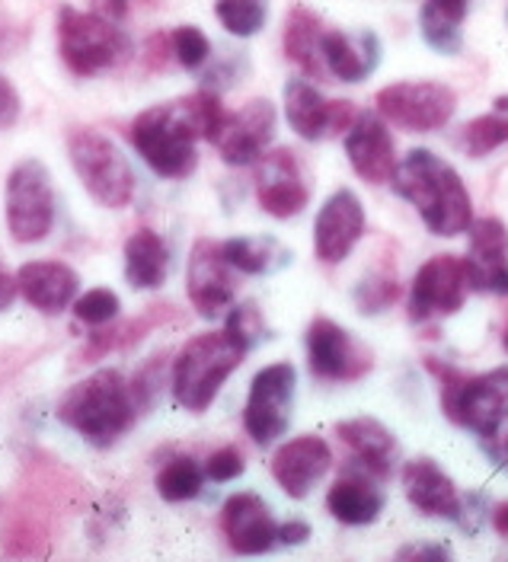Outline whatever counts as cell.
<instances>
[{
    "mask_svg": "<svg viewBox=\"0 0 508 562\" xmlns=\"http://www.w3.org/2000/svg\"><path fill=\"white\" fill-rule=\"evenodd\" d=\"M118 311H122V301L110 288H93L74 301V316L87 326H106L118 316Z\"/></svg>",
    "mask_w": 508,
    "mask_h": 562,
    "instance_id": "d590c367",
    "label": "cell"
},
{
    "mask_svg": "<svg viewBox=\"0 0 508 562\" xmlns=\"http://www.w3.org/2000/svg\"><path fill=\"white\" fill-rule=\"evenodd\" d=\"M58 52L71 74L97 77L103 70L118 68L128 58L132 42L106 13H83L74 7H61L58 10Z\"/></svg>",
    "mask_w": 508,
    "mask_h": 562,
    "instance_id": "52a82bcc",
    "label": "cell"
},
{
    "mask_svg": "<svg viewBox=\"0 0 508 562\" xmlns=\"http://www.w3.org/2000/svg\"><path fill=\"white\" fill-rule=\"evenodd\" d=\"M244 358L247 349L237 339H230L227 329L192 336L173 358V400L185 413H205L215 403L224 381L244 364Z\"/></svg>",
    "mask_w": 508,
    "mask_h": 562,
    "instance_id": "5b68a950",
    "label": "cell"
},
{
    "mask_svg": "<svg viewBox=\"0 0 508 562\" xmlns=\"http://www.w3.org/2000/svg\"><path fill=\"white\" fill-rule=\"evenodd\" d=\"M384 502H387V495L377 490L374 476L364 473V470L339 476L327 492V512L336 521L349 527L377 521L381 512H384Z\"/></svg>",
    "mask_w": 508,
    "mask_h": 562,
    "instance_id": "d4e9b609",
    "label": "cell"
},
{
    "mask_svg": "<svg viewBox=\"0 0 508 562\" xmlns=\"http://www.w3.org/2000/svg\"><path fill=\"white\" fill-rule=\"evenodd\" d=\"M336 100H327L307 77H291L285 83V122L304 140H320L332 135Z\"/></svg>",
    "mask_w": 508,
    "mask_h": 562,
    "instance_id": "484cf974",
    "label": "cell"
},
{
    "mask_svg": "<svg viewBox=\"0 0 508 562\" xmlns=\"http://www.w3.org/2000/svg\"><path fill=\"white\" fill-rule=\"evenodd\" d=\"M199 122L189 97L145 109L132 122V144L147 167L163 179H185L199 167Z\"/></svg>",
    "mask_w": 508,
    "mask_h": 562,
    "instance_id": "3957f363",
    "label": "cell"
},
{
    "mask_svg": "<svg viewBox=\"0 0 508 562\" xmlns=\"http://www.w3.org/2000/svg\"><path fill=\"white\" fill-rule=\"evenodd\" d=\"M496 112H506V115H508V93H506V97H499V100H496Z\"/></svg>",
    "mask_w": 508,
    "mask_h": 562,
    "instance_id": "f907efd6",
    "label": "cell"
},
{
    "mask_svg": "<svg viewBox=\"0 0 508 562\" xmlns=\"http://www.w3.org/2000/svg\"><path fill=\"white\" fill-rule=\"evenodd\" d=\"M163 384H167V355H154L132 381V396L138 403V413H150L157 406Z\"/></svg>",
    "mask_w": 508,
    "mask_h": 562,
    "instance_id": "74e56055",
    "label": "cell"
},
{
    "mask_svg": "<svg viewBox=\"0 0 508 562\" xmlns=\"http://www.w3.org/2000/svg\"><path fill=\"white\" fill-rule=\"evenodd\" d=\"M275 122H279V112L269 100H250L244 109L230 112L218 138L221 160L230 167L256 164L266 154L269 140L275 138Z\"/></svg>",
    "mask_w": 508,
    "mask_h": 562,
    "instance_id": "e0dca14e",
    "label": "cell"
},
{
    "mask_svg": "<svg viewBox=\"0 0 508 562\" xmlns=\"http://www.w3.org/2000/svg\"><path fill=\"white\" fill-rule=\"evenodd\" d=\"M503 346H506V351H508V329H506V339H503Z\"/></svg>",
    "mask_w": 508,
    "mask_h": 562,
    "instance_id": "816d5d0a",
    "label": "cell"
},
{
    "mask_svg": "<svg viewBox=\"0 0 508 562\" xmlns=\"http://www.w3.org/2000/svg\"><path fill=\"white\" fill-rule=\"evenodd\" d=\"M215 16L230 35L250 38V35L262 33V26L269 20V0H218Z\"/></svg>",
    "mask_w": 508,
    "mask_h": 562,
    "instance_id": "d6a6232c",
    "label": "cell"
},
{
    "mask_svg": "<svg viewBox=\"0 0 508 562\" xmlns=\"http://www.w3.org/2000/svg\"><path fill=\"white\" fill-rule=\"evenodd\" d=\"M234 266L224 256V244L218 240H195L185 266V294L195 307V314L205 319H218L230 311L237 281Z\"/></svg>",
    "mask_w": 508,
    "mask_h": 562,
    "instance_id": "4fadbf2b",
    "label": "cell"
},
{
    "mask_svg": "<svg viewBox=\"0 0 508 562\" xmlns=\"http://www.w3.org/2000/svg\"><path fill=\"white\" fill-rule=\"evenodd\" d=\"M467 276H471L473 291L508 294V262H503V266H473V262H467Z\"/></svg>",
    "mask_w": 508,
    "mask_h": 562,
    "instance_id": "60d3db41",
    "label": "cell"
},
{
    "mask_svg": "<svg viewBox=\"0 0 508 562\" xmlns=\"http://www.w3.org/2000/svg\"><path fill=\"white\" fill-rule=\"evenodd\" d=\"M426 368L441 381V409L458 428H467L483 441L508 428V368L486 374H461L436 358Z\"/></svg>",
    "mask_w": 508,
    "mask_h": 562,
    "instance_id": "277c9868",
    "label": "cell"
},
{
    "mask_svg": "<svg viewBox=\"0 0 508 562\" xmlns=\"http://www.w3.org/2000/svg\"><path fill=\"white\" fill-rule=\"evenodd\" d=\"M55 413L61 425H68L93 448H112L142 416L132 396V381H125V374L115 368H100L68 386Z\"/></svg>",
    "mask_w": 508,
    "mask_h": 562,
    "instance_id": "7a4b0ae2",
    "label": "cell"
},
{
    "mask_svg": "<svg viewBox=\"0 0 508 562\" xmlns=\"http://www.w3.org/2000/svg\"><path fill=\"white\" fill-rule=\"evenodd\" d=\"M320 52H324L329 74L336 80H342V83H362L381 65V42L371 30H359V33L332 30V33H324Z\"/></svg>",
    "mask_w": 508,
    "mask_h": 562,
    "instance_id": "603a6c76",
    "label": "cell"
},
{
    "mask_svg": "<svg viewBox=\"0 0 508 562\" xmlns=\"http://www.w3.org/2000/svg\"><path fill=\"white\" fill-rule=\"evenodd\" d=\"M377 115L413 135H429L451 122L458 97L438 80H403L377 93Z\"/></svg>",
    "mask_w": 508,
    "mask_h": 562,
    "instance_id": "9c48e42d",
    "label": "cell"
},
{
    "mask_svg": "<svg viewBox=\"0 0 508 562\" xmlns=\"http://www.w3.org/2000/svg\"><path fill=\"white\" fill-rule=\"evenodd\" d=\"M346 157H349L352 170L371 186L394 179L397 154H394V138L381 115H374V112L359 115V122L346 132Z\"/></svg>",
    "mask_w": 508,
    "mask_h": 562,
    "instance_id": "d6986e66",
    "label": "cell"
},
{
    "mask_svg": "<svg viewBox=\"0 0 508 562\" xmlns=\"http://www.w3.org/2000/svg\"><path fill=\"white\" fill-rule=\"evenodd\" d=\"M324 20L311 10V7H291L289 20H285V35H282V45H285V55L289 61H294L297 68L304 70L307 77L314 80H324V52H320V42H324Z\"/></svg>",
    "mask_w": 508,
    "mask_h": 562,
    "instance_id": "83f0119b",
    "label": "cell"
},
{
    "mask_svg": "<svg viewBox=\"0 0 508 562\" xmlns=\"http://www.w3.org/2000/svg\"><path fill=\"white\" fill-rule=\"evenodd\" d=\"M3 214H7L10 237L20 246L48 240L58 217V199H55L52 173L42 160L26 157L13 164L3 186Z\"/></svg>",
    "mask_w": 508,
    "mask_h": 562,
    "instance_id": "ba28073f",
    "label": "cell"
},
{
    "mask_svg": "<svg viewBox=\"0 0 508 562\" xmlns=\"http://www.w3.org/2000/svg\"><path fill=\"white\" fill-rule=\"evenodd\" d=\"M403 492L429 518H451V521L464 518V498L454 486V480L436 460H426V457L409 460L403 467Z\"/></svg>",
    "mask_w": 508,
    "mask_h": 562,
    "instance_id": "44dd1931",
    "label": "cell"
},
{
    "mask_svg": "<svg viewBox=\"0 0 508 562\" xmlns=\"http://www.w3.org/2000/svg\"><path fill=\"white\" fill-rule=\"evenodd\" d=\"M16 284H20V297L36 307L38 314L58 316L77 301V288H80V276L74 272L68 262H55V259H36L20 266L16 272Z\"/></svg>",
    "mask_w": 508,
    "mask_h": 562,
    "instance_id": "ffe728a7",
    "label": "cell"
},
{
    "mask_svg": "<svg viewBox=\"0 0 508 562\" xmlns=\"http://www.w3.org/2000/svg\"><path fill=\"white\" fill-rule=\"evenodd\" d=\"M170 38H173V58L185 70H199L212 58V42L199 26H180Z\"/></svg>",
    "mask_w": 508,
    "mask_h": 562,
    "instance_id": "f35d334b",
    "label": "cell"
},
{
    "mask_svg": "<svg viewBox=\"0 0 508 562\" xmlns=\"http://www.w3.org/2000/svg\"><path fill=\"white\" fill-rule=\"evenodd\" d=\"M256 199L266 214L289 221L311 202V182L304 179L301 160L291 147L266 150L256 160Z\"/></svg>",
    "mask_w": 508,
    "mask_h": 562,
    "instance_id": "5bb4252c",
    "label": "cell"
},
{
    "mask_svg": "<svg viewBox=\"0 0 508 562\" xmlns=\"http://www.w3.org/2000/svg\"><path fill=\"white\" fill-rule=\"evenodd\" d=\"M68 157L87 195L103 209H128L138 179L118 144L97 128H74L68 135Z\"/></svg>",
    "mask_w": 508,
    "mask_h": 562,
    "instance_id": "8992f818",
    "label": "cell"
},
{
    "mask_svg": "<svg viewBox=\"0 0 508 562\" xmlns=\"http://www.w3.org/2000/svg\"><path fill=\"white\" fill-rule=\"evenodd\" d=\"M269 470H272V480L282 486V492H285L289 498H297V502H301V498H307L311 492L317 490L320 480L332 470V451H329V445L324 438H317V435H301V438L285 441V445L275 451Z\"/></svg>",
    "mask_w": 508,
    "mask_h": 562,
    "instance_id": "9a60e30c",
    "label": "cell"
},
{
    "mask_svg": "<svg viewBox=\"0 0 508 562\" xmlns=\"http://www.w3.org/2000/svg\"><path fill=\"white\" fill-rule=\"evenodd\" d=\"M397 297H399V281L391 269H387V272H384V269H381V272H371V276L355 288V301H359L362 314L368 316L387 311Z\"/></svg>",
    "mask_w": 508,
    "mask_h": 562,
    "instance_id": "e575fe53",
    "label": "cell"
},
{
    "mask_svg": "<svg viewBox=\"0 0 508 562\" xmlns=\"http://www.w3.org/2000/svg\"><path fill=\"white\" fill-rule=\"evenodd\" d=\"M147 65L154 70H163L167 65V58L173 55V38H167V35H154L150 42H147Z\"/></svg>",
    "mask_w": 508,
    "mask_h": 562,
    "instance_id": "7bdbcfd3",
    "label": "cell"
},
{
    "mask_svg": "<svg viewBox=\"0 0 508 562\" xmlns=\"http://www.w3.org/2000/svg\"><path fill=\"white\" fill-rule=\"evenodd\" d=\"M483 448L489 451V457H493L499 467H506L508 470V428L506 431H499V435H493V438H486Z\"/></svg>",
    "mask_w": 508,
    "mask_h": 562,
    "instance_id": "bcb514c9",
    "label": "cell"
},
{
    "mask_svg": "<svg viewBox=\"0 0 508 562\" xmlns=\"http://www.w3.org/2000/svg\"><path fill=\"white\" fill-rule=\"evenodd\" d=\"M23 115V100L16 93V87L0 74V132L13 128Z\"/></svg>",
    "mask_w": 508,
    "mask_h": 562,
    "instance_id": "b9f144b4",
    "label": "cell"
},
{
    "mask_svg": "<svg viewBox=\"0 0 508 562\" xmlns=\"http://www.w3.org/2000/svg\"><path fill=\"white\" fill-rule=\"evenodd\" d=\"M244 467H247L244 454L234 445H227V448H221V451H215L205 460V476L212 483H230V480H237L244 473Z\"/></svg>",
    "mask_w": 508,
    "mask_h": 562,
    "instance_id": "ab89813d",
    "label": "cell"
},
{
    "mask_svg": "<svg viewBox=\"0 0 508 562\" xmlns=\"http://www.w3.org/2000/svg\"><path fill=\"white\" fill-rule=\"evenodd\" d=\"M177 319V311L170 304H154L147 307L145 314L132 316V319H122V323H106V326H93L87 346L80 349L77 361L80 364H93L100 361L103 355H112V351H128L135 349L147 333H154L157 326L163 323H173Z\"/></svg>",
    "mask_w": 508,
    "mask_h": 562,
    "instance_id": "cb8c5ba5",
    "label": "cell"
},
{
    "mask_svg": "<svg viewBox=\"0 0 508 562\" xmlns=\"http://www.w3.org/2000/svg\"><path fill=\"white\" fill-rule=\"evenodd\" d=\"M20 294V284H16V276H7L3 266H0V311L10 307V301Z\"/></svg>",
    "mask_w": 508,
    "mask_h": 562,
    "instance_id": "7dc6e473",
    "label": "cell"
},
{
    "mask_svg": "<svg viewBox=\"0 0 508 562\" xmlns=\"http://www.w3.org/2000/svg\"><path fill=\"white\" fill-rule=\"evenodd\" d=\"M493 527H496V533L508 537V502H503V505L493 512Z\"/></svg>",
    "mask_w": 508,
    "mask_h": 562,
    "instance_id": "c3c4849f",
    "label": "cell"
},
{
    "mask_svg": "<svg viewBox=\"0 0 508 562\" xmlns=\"http://www.w3.org/2000/svg\"><path fill=\"white\" fill-rule=\"evenodd\" d=\"M467 262H473V266H503V262H508V227L499 217L473 221Z\"/></svg>",
    "mask_w": 508,
    "mask_h": 562,
    "instance_id": "1f68e13d",
    "label": "cell"
},
{
    "mask_svg": "<svg viewBox=\"0 0 508 562\" xmlns=\"http://www.w3.org/2000/svg\"><path fill=\"white\" fill-rule=\"evenodd\" d=\"M205 480L208 476H205V467H199V460L173 457L157 473V492H160L163 502H189V498H195L202 492Z\"/></svg>",
    "mask_w": 508,
    "mask_h": 562,
    "instance_id": "4dcf8cb0",
    "label": "cell"
},
{
    "mask_svg": "<svg viewBox=\"0 0 508 562\" xmlns=\"http://www.w3.org/2000/svg\"><path fill=\"white\" fill-rule=\"evenodd\" d=\"M224 256L244 276H269L289 262V249L272 237H234L224 244Z\"/></svg>",
    "mask_w": 508,
    "mask_h": 562,
    "instance_id": "f546056e",
    "label": "cell"
},
{
    "mask_svg": "<svg viewBox=\"0 0 508 562\" xmlns=\"http://www.w3.org/2000/svg\"><path fill=\"white\" fill-rule=\"evenodd\" d=\"M221 527L234 553L259 557L279 543V525L256 492H237L221 508Z\"/></svg>",
    "mask_w": 508,
    "mask_h": 562,
    "instance_id": "ac0fdd59",
    "label": "cell"
},
{
    "mask_svg": "<svg viewBox=\"0 0 508 562\" xmlns=\"http://www.w3.org/2000/svg\"><path fill=\"white\" fill-rule=\"evenodd\" d=\"M294 386H297V371L289 361L256 371V378L250 381L247 406H244V428L259 448H269L272 441H279L289 431Z\"/></svg>",
    "mask_w": 508,
    "mask_h": 562,
    "instance_id": "30bf717a",
    "label": "cell"
},
{
    "mask_svg": "<svg viewBox=\"0 0 508 562\" xmlns=\"http://www.w3.org/2000/svg\"><path fill=\"white\" fill-rule=\"evenodd\" d=\"M224 329H227L230 339H237L247 351H253L256 346L266 339V333H269V326H266V319H262L256 304H240V307H234V311L227 314Z\"/></svg>",
    "mask_w": 508,
    "mask_h": 562,
    "instance_id": "8d00e7d4",
    "label": "cell"
},
{
    "mask_svg": "<svg viewBox=\"0 0 508 562\" xmlns=\"http://www.w3.org/2000/svg\"><path fill=\"white\" fill-rule=\"evenodd\" d=\"M103 10H106V16L118 20V16H125V10H128V0H103Z\"/></svg>",
    "mask_w": 508,
    "mask_h": 562,
    "instance_id": "681fc988",
    "label": "cell"
},
{
    "mask_svg": "<svg viewBox=\"0 0 508 562\" xmlns=\"http://www.w3.org/2000/svg\"><path fill=\"white\" fill-rule=\"evenodd\" d=\"M364 234V209L355 192L339 189L332 192L314 221V252L320 262H342Z\"/></svg>",
    "mask_w": 508,
    "mask_h": 562,
    "instance_id": "2e32d148",
    "label": "cell"
},
{
    "mask_svg": "<svg viewBox=\"0 0 508 562\" xmlns=\"http://www.w3.org/2000/svg\"><path fill=\"white\" fill-rule=\"evenodd\" d=\"M461 147L467 150V157H486L496 147L508 144V115L506 112H493V115H479L471 119L461 132Z\"/></svg>",
    "mask_w": 508,
    "mask_h": 562,
    "instance_id": "836d02e7",
    "label": "cell"
},
{
    "mask_svg": "<svg viewBox=\"0 0 508 562\" xmlns=\"http://www.w3.org/2000/svg\"><path fill=\"white\" fill-rule=\"evenodd\" d=\"M391 182H394L399 199H406L419 211L422 224L436 237H458V234L471 231V192L458 170L448 160H441L438 154L426 150V147L409 150L397 164V173Z\"/></svg>",
    "mask_w": 508,
    "mask_h": 562,
    "instance_id": "6da1fadb",
    "label": "cell"
},
{
    "mask_svg": "<svg viewBox=\"0 0 508 562\" xmlns=\"http://www.w3.org/2000/svg\"><path fill=\"white\" fill-rule=\"evenodd\" d=\"M471 0H426L419 10V30L438 55H458L464 48V20Z\"/></svg>",
    "mask_w": 508,
    "mask_h": 562,
    "instance_id": "f1b7e54d",
    "label": "cell"
},
{
    "mask_svg": "<svg viewBox=\"0 0 508 562\" xmlns=\"http://www.w3.org/2000/svg\"><path fill=\"white\" fill-rule=\"evenodd\" d=\"M311 537V525L307 521H282L279 525V543L285 547H297Z\"/></svg>",
    "mask_w": 508,
    "mask_h": 562,
    "instance_id": "ee69618b",
    "label": "cell"
},
{
    "mask_svg": "<svg viewBox=\"0 0 508 562\" xmlns=\"http://www.w3.org/2000/svg\"><path fill=\"white\" fill-rule=\"evenodd\" d=\"M339 441L352 451L359 470L371 473L374 480H387L394 473L399 460V445L394 431L384 422L371 416H355V419L336 422Z\"/></svg>",
    "mask_w": 508,
    "mask_h": 562,
    "instance_id": "7402d4cb",
    "label": "cell"
},
{
    "mask_svg": "<svg viewBox=\"0 0 508 562\" xmlns=\"http://www.w3.org/2000/svg\"><path fill=\"white\" fill-rule=\"evenodd\" d=\"M399 560H451V553L444 547H436V543H429V547H403Z\"/></svg>",
    "mask_w": 508,
    "mask_h": 562,
    "instance_id": "f6af8a7d",
    "label": "cell"
},
{
    "mask_svg": "<svg viewBox=\"0 0 508 562\" xmlns=\"http://www.w3.org/2000/svg\"><path fill=\"white\" fill-rule=\"evenodd\" d=\"M467 294H471L467 262L451 252H441L416 272V279L409 284L406 316L413 323H429V319L458 314L464 307Z\"/></svg>",
    "mask_w": 508,
    "mask_h": 562,
    "instance_id": "7c38bea8",
    "label": "cell"
},
{
    "mask_svg": "<svg viewBox=\"0 0 508 562\" xmlns=\"http://www.w3.org/2000/svg\"><path fill=\"white\" fill-rule=\"evenodd\" d=\"M170 276V249L160 234L154 231H135L125 240V281L138 291H154Z\"/></svg>",
    "mask_w": 508,
    "mask_h": 562,
    "instance_id": "4316f807",
    "label": "cell"
},
{
    "mask_svg": "<svg viewBox=\"0 0 508 562\" xmlns=\"http://www.w3.org/2000/svg\"><path fill=\"white\" fill-rule=\"evenodd\" d=\"M304 346H307L311 374L317 381H327V384H352V381H362L364 374L374 368L371 349L364 342H359L346 326L332 323L327 316H317L307 326Z\"/></svg>",
    "mask_w": 508,
    "mask_h": 562,
    "instance_id": "8fae6325",
    "label": "cell"
}]
</instances>
